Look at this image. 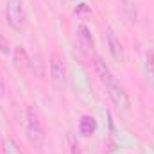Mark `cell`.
Segmentation results:
<instances>
[{
	"label": "cell",
	"mask_w": 154,
	"mask_h": 154,
	"mask_svg": "<svg viewBox=\"0 0 154 154\" xmlns=\"http://www.w3.org/2000/svg\"><path fill=\"white\" fill-rule=\"evenodd\" d=\"M27 138L31 145L36 149H41V145L45 143V133H43L41 122L38 118V113L31 106L27 108Z\"/></svg>",
	"instance_id": "obj_1"
},
{
	"label": "cell",
	"mask_w": 154,
	"mask_h": 154,
	"mask_svg": "<svg viewBox=\"0 0 154 154\" xmlns=\"http://www.w3.org/2000/svg\"><path fill=\"white\" fill-rule=\"evenodd\" d=\"M5 18H7V23L11 29H14V31L23 29V25L27 22V13L23 7V2L22 0H9L7 7H5Z\"/></svg>",
	"instance_id": "obj_2"
},
{
	"label": "cell",
	"mask_w": 154,
	"mask_h": 154,
	"mask_svg": "<svg viewBox=\"0 0 154 154\" xmlns=\"http://www.w3.org/2000/svg\"><path fill=\"white\" fill-rule=\"evenodd\" d=\"M106 90H108V95H109L111 102L115 104V108L118 111H129V108H131V99H129L125 88H124L116 79H111V81L106 84Z\"/></svg>",
	"instance_id": "obj_3"
},
{
	"label": "cell",
	"mask_w": 154,
	"mask_h": 154,
	"mask_svg": "<svg viewBox=\"0 0 154 154\" xmlns=\"http://www.w3.org/2000/svg\"><path fill=\"white\" fill-rule=\"evenodd\" d=\"M50 77H52V82H56L57 86L65 84L66 82V66H65V59L57 54V52H52L50 54Z\"/></svg>",
	"instance_id": "obj_4"
},
{
	"label": "cell",
	"mask_w": 154,
	"mask_h": 154,
	"mask_svg": "<svg viewBox=\"0 0 154 154\" xmlns=\"http://www.w3.org/2000/svg\"><path fill=\"white\" fill-rule=\"evenodd\" d=\"M13 59H14V65H16L18 70H29V68L32 66L31 57H29L25 47H22V45L14 47V50H13Z\"/></svg>",
	"instance_id": "obj_5"
},
{
	"label": "cell",
	"mask_w": 154,
	"mask_h": 154,
	"mask_svg": "<svg viewBox=\"0 0 154 154\" xmlns=\"http://www.w3.org/2000/svg\"><path fill=\"white\" fill-rule=\"evenodd\" d=\"M106 38H108V48H109V52H111L113 59L118 61V63H122V61H124V47H122L120 39L115 36V32H113V31H108Z\"/></svg>",
	"instance_id": "obj_6"
},
{
	"label": "cell",
	"mask_w": 154,
	"mask_h": 154,
	"mask_svg": "<svg viewBox=\"0 0 154 154\" xmlns=\"http://www.w3.org/2000/svg\"><path fill=\"white\" fill-rule=\"evenodd\" d=\"M93 66H95V72H97L99 79H100L104 84H108L111 79H115L113 74H111V70H109V66L106 65V61H104L100 56H95V57H93Z\"/></svg>",
	"instance_id": "obj_7"
},
{
	"label": "cell",
	"mask_w": 154,
	"mask_h": 154,
	"mask_svg": "<svg viewBox=\"0 0 154 154\" xmlns=\"http://www.w3.org/2000/svg\"><path fill=\"white\" fill-rule=\"evenodd\" d=\"M77 38L82 43L84 48H88V50H93V48H95V39L91 36V31H90L86 25H79V27H77Z\"/></svg>",
	"instance_id": "obj_8"
},
{
	"label": "cell",
	"mask_w": 154,
	"mask_h": 154,
	"mask_svg": "<svg viewBox=\"0 0 154 154\" xmlns=\"http://www.w3.org/2000/svg\"><path fill=\"white\" fill-rule=\"evenodd\" d=\"M79 131L82 136H91L97 131V120L90 115H84L79 120Z\"/></svg>",
	"instance_id": "obj_9"
},
{
	"label": "cell",
	"mask_w": 154,
	"mask_h": 154,
	"mask_svg": "<svg viewBox=\"0 0 154 154\" xmlns=\"http://www.w3.org/2000/svg\"><path fill=\"white\" fill-rule=\"evenodd\" d=\"M4 154H22V151L18 149V145L13 140H5L4 142Z\"/></svg>",
	"instance_id": "obj_10"
},
{
	"label": "cell",
	"mask_w": 154,
	"mask_h": 154,
	"mask_svg": "<svg viewBox=\"0 0 154 154\" xmlns=\"http://www.w3.org/2000/svg\"><path fill=\"white\" fill-rule=\"evenodd\" d=\"M145 68H147L149 77L154 79V52H147V56H145Z\"/></svg>",
	"instance_id": "obj_11"
},
{
	"label": "cell",
	"mask_w": 154,
	"mask_h": 154,
	"mask_svg": "<svg viewBox=\"0 0 154 154\" xmlns=\"http://www.w3.org/2000/svg\"><path fill=\"white\" fill-rule=\"evenodd\" d=\"M0 52H2V54H9V52H11V45H9V39L5 38L2 32H0Z\"/></svg>",
	"instance_id": "obj_12"
},
{
	"label": "cell",
	"mask_w": 154,
	"mask_h": 154,
	"mask_svg": "<svg viewBox=\"0 0 154 154\" xmlns=\"http://www.w3.org/2000/svg\"><path fill=\"white\" fill-rule=\"evenodd\" d=\"M70 154H82V151H81V145L77 143L74 138H70Z\"/></svg>",
	"instance_id": "obj_13"
},
{
	"label": "cell",
	"mask_w": 154,
	"mask_h": 154,
	"mask_svg": "<svg viewBox=\"0 0 154 154\" xmlns=\"http://www.w3.org/2000/svg\"><path fill=\"white\" fill-rule=\"evenodd\" d=\"M5 82H4V79H2V75H0V99H4L5 97Z\"/></svg>",
	"instance_id": "obj_14"
},
{
	"label": "cell",
	"mask_w": 154,
	"mask_h": 154,
	"mask_svg": "<svg viewBox=\"0 0 154 154\" xmlns=\"http://www.w3.org/2000/svg\"><path fill=\"white\" fill-rule=\"evenodd\" d=\"M88 11H90V9H88V5H86V4H79V5L75 7L77 14H79V13H88Z\"/></svg>",
	"instance_id": "obj_15"
},
{
	"label": "cell",
	"mask_w": 154,
	"mask_h": 154,
	"mask_svg": "<svg viewBox=\"0 0 154 154\" xmlns=\"http://www.w3.org/2000/svg\"><path fill=\"white\" fill-rule=\"evenodd\" d=\"M72 2H74V0H72Z\"/></svg>",
	"instance_id": "obj_16"
}]
</instances>
